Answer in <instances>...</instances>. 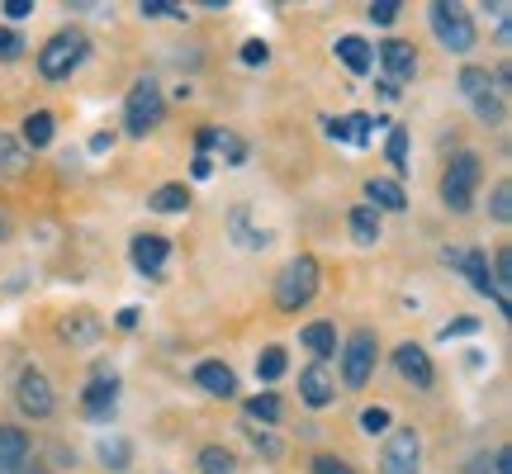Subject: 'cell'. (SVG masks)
<instances>
[{
  "mask_svg": "<svg viewBox=\"0 0 512 474\" xmlns=\"http://www.w3.org/2000/svg\"><path fill=\"white\" fill-rule=\"evenodd\" d=\"M166 114V100H162V86L152 76H138L128 86V100H124V133L128 138H147L152 128L162 124Z\"/></svg>",
  "mask_w": 512,
  "mask_h": 474,
  "instance_id": "obj_1",
  "label": "cell"
},
{
  "mask_svg": "<svg viewBox=\"0 0 512 474\" xmlns=\"http://www.w3.org/2000/svg\"><path fill=\"white\" fill-rule=\"evenodd\" d=\"M86 53H91V38L81 34V29H62V34H53L38 48V72L48 76V81H67L86 62Z\"/></svg>",
  "mask_w": 512,
  "mask_h": 474,
  "instance_id": "obj_2",
  "label": "cell"
},
{
  "mask_svg": "<svg viewBox=\"0 0 512 474\" xmlns=\"http://www.w3.org/2000/svg\"><path fill=\"white\" fill-rule=\"evenodd\" d=\"M479 176H484V166H479V152H456V157L446 162V171H441V200H446V209L465 214V209L475 204Z\"/></svg>",
  "mask_w": 512,
  "mask_h": 474,
  "instance_id": "obj_3",
  "label": "cell"
},
{
  "mask_svg": "<svg viewBox=\"0 0 512 474\" xmlns=\"http://www.w3.org/2000/svg\"><path fill=\"white\" fill-rule=\"evenodd\" d=\"M427 19H432V34L446 53H470L475 48V19L465 5H451V0H437L427 5Z\"/></svg>",
  "mask_w": 512,
  "mask_h": 474,
  "instance_id": "obj_4",
  "label": "cell"
},
{
  "mask_svg": "<svg viewBox=\"0 0 512 474\" xmlns=\"http://www.w3.org/2000/svg\"><path fill=\"white\" fill-rule=\"evenodd\" d=\"M313 294H318V261L313 256H294L290 266L280 271V280H275V304L285 313H299Z\"/></svg>",
  "mask_w": 512,
  "mask_h": 474,
  "instance_id": "obj_5",
  "label": "cell"
},
{
  "mask_svg": "<svg viewBox=\"0 0 512 474\" xmlns=\"http://www.w3.org/2000/svg\"><path fill=\"white\" fill-rule=\"evenodd\" d=\"M460 95L475 105V114L484 124H503V91L494 86V76L484 67H465L460 72Z\"/></svg>",
  "mask_w": 512,
  "mask_h": 474,
  "instance_id": "obj_6",
  "label": "cell"
},
{
  "mask_svg": "<svg viewBox=\"0 0 512 474\" xmlns=\"http://www.w3.org/2000/svg\"><path fill=\"white\" fill-rule=\"evenodd\" d=\"M15 399H19V413H24V418H53V408H57L53 384H48V375L34 370V365H29V370H19Z\"/></svg>",
  "mask_w": 512,
  "mask_h": 474,
  "instance_id": "obj_7",
  "label": "cell"
},
{
  "mask_svg": "<svg viewBox=\"0 0 512 474\" xmlns=\"http://www.w3.org/2000/svg\"><path fill=\"white\" fill-rule=\"evenodd\" d=\"M370 370H375V332L361 328L351 332L347 351H342V380H347V389H361L370 380Z\"/></svg>",
  "mask_w": 512,
  "mask_h": 474,
  "instance_id": "obj_8",
  "label": "cell"
},
{
  "mask_svg": "<svg viewBox=\"0 0 512 474\" xmlns=\"http://www.w3.org/2000/svg\"><path fill=\"white\" fill-rule=\"evenodd\" d=\"M422 460V437L413 432V427H399L394 437H389V446H384L380 456V470L384 474H413Z\"/></svg>",
  "mask_w": 512,
  "mask_h": 474,
  "instance_id": "obj_9",
  "label": "cell"
},
{
  "mask_svg": "<svg viewBox=\"0 0 512 474\" xmlns=\"http://www.w3.org/2000/svg\"><path fill=\"white\" fill-rule=\"evenodd\" d=\"M128 256H133V266L143 275H162L166 256H171V242H166L162 233H138L128 242Z\"/></svg>",
  "mask_w": 512,
  "mask_h": 474,
  "instance_id": "obj_10",
  "label": "cell"
},
{
  "mask_svg": "<svg viewBox=\"0 0 512 474\" xmlns=\"http://www.w3.org/2000/svg\"><path fill=\"white\" fill-rule=\"evenodd\" d=\"M394 365H399V375L413 389H432L437 384V370H432V361H427V351L418 347V342H403L399 351H394Z\"/></svg>",
  "mask_w": 512,
  "mask_h": 474,
  "instance_id": "obj_11",
  "label": "cell"
},
{
  "mask_svg": "<svg viewBox=\"0 0 512 474\" xmlns=\"http://www.w3.org/2000/svg\"><path fill=\"white\" fill-rule=\"evenodd\" d=\"M380 62H384V81H389V86H399V81H408V76L418 72V53H413V43H403V38L380 43Z\"/></svg>",
  "mask_w": 512,
  "mask_h": 474,
  "instance_id": "obj_12",
  "label": "cell"
},
{
  "mask_svg": "<svg viewBox=\"0 0 512 474\" xmlns=\"http://www.w3.org/2000/svg\"><path fill=\"white\" fill-rule=\"evenodd\" d=\"M114 403H119V380H114V375H95V380L86 384V394H81L86 418H110Z\"/></svg>",
  "mask_w": 512,
  "mask_h": 474,
  "instance_id": "obj_13",
  "label": "cell"
},
{
  "mask_svg": "<svg viewBox=\"0 0 512 474\" xmlns=\"http://www.w3.org/2000/svg\"><path fill=\"white\" fill-rule=\"evenodd\" d=\"M57 337H62V342H72V347H91L95 337H100V318H95L91 309H76V313H67V318L57 323Z\"/></svg>",
  "mask_w": 512,
  "mask_h": 474,
  "instance_id": "obj_14",
  "label": "cell"
},
{
  "mask_svg": "<svg viewBox=\"0 0 512 474\" xmlns=\"http://www.w3.org/2000/svg\"><path fill=\"white\" fill-rule=\"evenodd\" d=\"M195 384H200L204 394H214V399H228L238 389V375L223 361H204V365H195Z\"/></svg>",
  "mask_w": 512,
  "mask_h": 474,
  "instance_id": "obj_15",
  "label": "cell"
},
{
  "mask_svg": "<svg viewBox=\"0 0 512 474\" xmlns=\"http://www.w3.org/2000/svg\"><path fill=\"white\" fill-rule=\"evenodd\" d=\"M332 389H337V384H332V375L323 370V365H309V370L299 375V399L309 403V408H328Z\"/></svg>",
  "mask_w": 512,
  "mask_h": 474,
  "instance_id": "obj_16",
  "label": "cell"
},
{
  "mask_svg": "<svg viewBox=\"0 0 512 474\" xmlns=\"http://www.w3.org/2000/svg\"><path fill=\"white\" fill-rule=\"evenodd\" d=\"M24 460H29V437L19 427H0V474H19Z\"/></svg>",
  "mask_w": 512,
  "mask_h": 474,
  "instance_id": "obj_17",
  "label": "cell"
},
{
  "mask_svg": "<svg viewBox=\"0 0 512 474\" xmlns=\"http://www.w3.org/2000/svg\"><path fill=\"white\" fill-rule=\"evenodd\" d=\"M366 200H370V209L375 214H399L403 204H408V195H403V185L399 181H384V176H375V181H366Z\"/></svg>",
  "mask_w": 512,
  "mask_h": 474,
  "instance_id": "obj_18",
  "label": "cell"
},
{
  "mask_svg": "<svg viewBox=\"0 0 512 474\" xmlns=\"http://www.w3.org/2000/svg\"><path fill=\"white\" fill-rule=\"evenodd\" d=\"M337 57H342V67H347L351 76H366L370 67H375V53H370V43H366V38H356V34L337 38Z\"/></svg>",
  "mask_w": 512,
  "mask_h": 474,
  "instance_id": "obj_19",
  "label": "cell"
},
{
  "mask_svg": "<svg viewBox=\"0 0 512 474\" xmlns=\"http://www.w3.org/2000/svg\"><path fill=\"white\" fill-rule=\"evenodd\" d=\"M299 342H304L318 361H328L332 351H337V332H332V323H309V328L299 332Z\"/></svg>",
  "mask_w": 512,
  "mask_h": 474,
  "instance_id": "obj_20",
  "label": "cell"
},
{
  "mask_svg": "<svg viewBox=\"0 0 512 474\" xmlns=\"http://www.w3.org/2000/svg\"><path fill=\"white\" fill-rule=\"evenodd\" d=\"M351 237H356L361 247L380 242V214H375L370 204H356V209H351Z\"/></svg>",
  "mask_w": 512,
  "mask_h": 474,
  "instance_id": "obj_21",
  "label": "cell"
},
{
  "mask_svg": "<svg viewBox=\"0 0 512 474\" xmlns=\"http://www.w3.org/2000/svg\"><path fill=\"white\" fill-rule=\"evenodd\" d=\"M53 128H57L53 114L34 110L29 119H24V138H29V147H48V143H53Z\"/></svg>",
  "mask_w": 512,
  "mask_h": 474,
  "instance_id": "obj_22",
  "label": "cell"
},
{
  "mask_svg": "<svg viewBox=\"0 0 512 474\" xmlns=\"http://www.w3.org/2000/svg\"><path fill=\"white\" fill-rule=\"evenodd\" d=\"M100 460H105V470L124 474L128 465H133V446H128L124 437H110V441H100Z\"/></svg>",
  "mask_w": 512,
  "mask_h": 474,
  "instance_id": "obj_23",
  "label": "cell"
},
{
  "mask_svg": "<svg viewBox=\"0 0 512 474\" xmlns=\"http://www.w3.org/2000/svg\"><path fill=\"white\" fill-rule=\"evenodd\" d=\"M152 209H157V214H185V204H190V190H185V185H162V190H157V195H152Z\"/></svg>",
  "mask_w": 512,
  "mask_h": 474,
  "instance_id": "obj_24",
  "label": "cell"
},
{
  "mask_svg": "<svg viewBox=\"0 0 512 474\" xmlns=\"http://www.w3.org/2000/svg\"><path fill=\"white\" fill-rule=\"evenodd\" d=\"M200 470L204 474H233V470H238V460H233V451H223V446H204V451H200Z\"/></svg>",
  "mask_w": 512,
  "mask_h": 474,
  "instance_id": "obj_25",
  "label": "cell"
},
{
  "mask_svg": "<svg viewBox=\"0 0 512 474\" xmlns=\"http://www.w3.org/2000/svg\"><path fill=\"white\" fill-rule=\"evenodd\" d=\"M384 152H389L394 171H408V128H403V124H389V143H384Z\"/></svg>",
  "mask_w": 512,
  "mask_h": 474,
  "instance_id": "obj_26",
  "label": "cell"
},
{
  "mask_svg": "<svg viewBox=\"0 0 512 474\" xmlns=\"http://www.w3.org/2000/svg\"><path fill=\"white\" fill-rule=\"evenodd\" d=\"M247 418L275 427V422H280V399H275V394H256V399H247Z\"/></svg>",
  "mask_w": 512,
  "mask_h": 474,
  "instance_id": "obj_27",
  "label": "cell"
},
{
  "mask_svg": "<svg viewBox=\"0 0 512 474\" xmlns=\"http://www.w3.org/2000/svg\"><path fill=\"white\" fill-rule=\"evenodd\" d=\"M256 375H261L266 384L280 380V375H285V351H280V347H266V351H261V361H256Z\"/></svg>",
  "mask_w": 512,
  "mask_h": 474,
  "instance_id": "obj_28",
  "label": "cell"
},
{
  "mask_svg": "<svg viewBox=\"0 0 512 474\" xmlns=\"http://www.w3.org/2000/svg\"><path fill=\"white\" fill-rule=\"evenodd\" d=\"M375 124H380V119H370V114H347L351 143H356V147H366V143H370V133H375Z\"/></svg>",
  "mask_w": 512,
  "mask_h": 474,
  "instance_id": "obj_29",
  "label": "cell"
},
{
  "mask_svg": "<svg viewBox=\"0 0 512 474\" xmlns=\"http://www.w3.org/2000/svg\"><path fill=\"white\" fill-rule=\"evenodd\" d=\"M361 432H366V437L389 432V408H366V413H361Z\"/></svg>",
  "mask_w": 512,
  "mask_h": 474,
  "instance_id": "obj_30",
  "label": "cell"
},
{
  "mask_svg": "<svg viewBox=\"0 0 512 474\" xmlns=\"http://www.w3.org/2000/svg\"><path fill=\"white\" fill-rule=\"evenodd\" d=\"M489 209H494V219H498V223H508V219H512V185H508V181H498V185H494V204H489Z\"/></svg>",
  "mask_w": 512,
  "mask_h": 474,
  "instance_id": "obj_31",
  "label": "cell"
},
{
  "mask_svg": "<svg viewBox=\"0 0 512 474\" xmlns=\"http://www.w3.org/2000/svg\"><path fill=\"white\" fill-rule=\"evenodd\" d=\"M19 162H24V157H19V143L10 133H0V171L10 176V171H19Z\"/></svg>",
  "mask_w": 512,
  "mask_h": 474,
  "instance_id": "obj_32",
  "label": "cell"
},
{
  "mask_svg": "<svg viewBox=\"0 0 512 474\" xmlns=\"http://www.w3.org/2000/svg\"><path fill=\"white\" fill-rule=\"evenodd\" d=\"M313 474H356L342 456H313Z\"/></svg>",
  "mask_w": 512,
  "mask_h": 474,
  "instance_id": "obj_33",
  "label": "cell"
},
{
  "mask_svg": "<svg viewBox=\"0 0 512 474\" xmlns=\"http://www.w3.org/2000/svg\"><path fill=\"white\" fill-rule=\"evenodd\" d=\"M399 0H375V5H370V19H375V24H394V19H399Z\"/></svg>",
  "mask_w": 512,
  "mask_h": 474,
  "instance_id": "obj_34",
  "label": "cell"
},
{
  "mask_svg": "<svg viewBox=\"0 0 512 474\" xmlns=\"http://www.w3.org/2000/svg\"><path fill=\"white\" fill-rule=\"evenodd\" d=\"M266 57H271V48H266L261 38H247V43H242V62H247V67H256V62H266Z\"/></svg>",
  "mask_w": 512,
  "mask_h": 474,
  "instance_id": "obj_35",
  "label": "cell"
},
{
  "mask_svg": "<svg viewBox=\"0 0 512 474\" xmlns=\"http://www.w3.org/2000/svg\"><path fill=\"white\" fill-rule=\"evenodd\" d=\"M147 19H162V15H181V5H171V0H143L138 5Z\"/></svg>",
  "mask_w": 512,
  "mask_h": 474,
  "instance_id": "obj_36",
  "label": "cell"
},
{
  "mask_svg": "<svg viewBox=\"0 0 512 474\" xmlns=\"http://www.w3.org/2000/svg\"><path fill=\"white\" fill-rule=\"evenodd\" d=\"M479 323L475 318H460V323H446V328H441V342H451V337H465V332H475Z\"/></svg>",
  "mask_w": 512,
  "mask_h": 474,
  "instance_id": "obj_37",
  "label": "cell"
},
{
  "mask_svg": "<svg viewBox=\"0 0 512 474\" xmlns=\"http://www.w3.org/2000/svg\"><path fill=\"white\" fill-rule=\"evenodd\" d=\"M252 441H256V451H266V456H280V441H275L271 432H256V427H252Z\"/></svg>",
  "mask_w": 512,
  "mask_h": 474,
  "instance_id": "obj_38",
  "label": "cell"
},
{
  "mask_svg": "<svg viewBox=\"0 0 512 474\" xmlns=\"http://www.w3.org/2000/svg\"><path fill=\"white\" fill-rule=\"evenodd\" d=\"M19 34H10V29H0V57H19Z\"/></svg>",
  "mask_w": 512,
  "mask_h": 474,
  "instance_id": "obj_39",
  "label": "cell"
},
{
  "mask_svg": "<svg viewBox=\"0 0 512 474\" xmlns=\"http://www.w3.org/2000/svg\"><path fill=\"white\" fill-rule=\"evenodd\" d=\"M0 10H5V15H10V19H24V15H29V10H34V5H29V0H5Z\"/></svg>",
  "mask_w": 512,
  "mask_h": 474,
  "instance_id": "obj_40",
  "label": "cell"
},
{
  "mask_svg": "<svg viewBox=\"0 0 512 474\" xmlns=\"http://www.w3.org/2000/svg\"><path fill=\"white\" fill-rule=\"evenodd\" d=\"M494 474H512V451H508V446L494 456Z\"/></svg>",
  "mask_w": 512,
  "mask_h": 474,
  "instance_id": "obj_41",
  "label": "cell"
},
{
  "mask_svg": "<svg viewBox=\"0 0 512 474\" xmlns=\"http://www.w3.org/2000/svg\"><path fill=\"white\" fill-rule=\"evenodd\" d=\"M209 171H214V162H209V157H195V176H200V181L209 176Z\"/></svg>",
  "mask_w": 512,
  "mask_h": 474,
  "instance_id": "obj_42",
  "label": "cell"
}]
</instances>
